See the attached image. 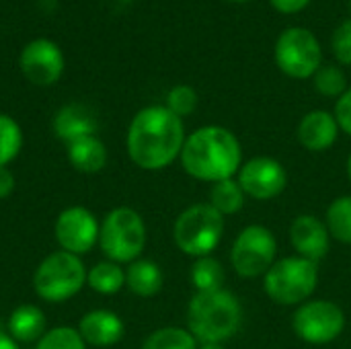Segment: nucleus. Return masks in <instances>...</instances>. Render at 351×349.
I'll use <instances>...</instances> for the list:
<instances>
[{
	"instance_id": "obj_1",
	"label": "nucleus",
	"mask_w": 351,
	"mask_h": 349,
	"mask_svg": "<svg viewBox=\"0 0 351 349\" xmlns=\"http://www.w3.org/2000/svg\"><path fill=\"white\" fill-rule=\"evenodd\" d=\"M185 144L183 119L167 105H152L138 111L128 130V154L136 167L144 171H162Z\"/></svg>"
},
{
	"instance_id": "obj_2",
	"label": "nucleus",
	"mask_w": 351,
	"mask_h": 349,
	"mask_svg": "<svg viewBox=\"0 0 351 349\" xmlns=\"http://www.w3.org/2000/svg\"><path fill=\"white\" fill-rule=\"evenodd\" d=\"M181 165L187 175L199 181L218 183L232 179L243 165L239 138L222 125H204L185 138Z\"/></svg>"
},
{
	"instance_id": "obj_3",
	"label": "nucleus",
	"mask_w": 351,
	"mask_h": 349,
	"mask_svg": "<svg viewBox=\"0 0 351 349\" xmlns=\"http://www.w3.org/2000/svg\"><path fill=\"white\" fill-rule=\"evenodd\" d=\"M243 323L239 298L228 290L195 292L187 306V329L199 344H224Z\"/></svg>"
},
{
	"instance_id": "obj_4",
	"label": "nucleus",
	"mask_w": 351,
	"mask_h": 349,
	"mask_svg": "<svg viewBox=\"0 0 351 349\" xmlns=\"http://www.w3.org/2000/svg\"><path fill=\"white\" fill-rule=\"evenodd\" d=\"M319 267L300 255L276 261L263 276V290L276 304H304L317 290Z\"/></svg>"
},
{
	"instance_id": "obj_5",
	"label": "nucleus",
	"mask_w": 351,
	"mask_h": 349,
	"mask_svg": "<svg viewBox=\"0 0 351 349\" xmlns=\"http://www.w3.org/2000/svg\"><path fill=\"white\" fill-rule=\"evenodd\" d=\"M224 232V216L210 204H193L175 220V245L195 259L216 251Z\"/></svg>"
},
{
	"instance_id": "obj_6",
	"label": "nucleus",
	"mask_w": 351,
	"mask_h": 349,
	"mask_svg": "<svg viewBox=\"0 0 351 349\" xmlns=\"http://www.w3.org/2000/svg\"><path fill=\"white\" fill-rule=\"evenodd\" d=\"M86 284V269L78 255L56 251L47 255L33 276V288L45 302H66Z\"/></svg>"
},
{
	"instance_id": "obj_7",
	"label": "nucleus",
	"mask_w": 351,
	"mask_h": 349,
	"mask_svg": "<svg viewBox=\"0 0 351 349\" xmlns=\"http://www.w3.org/2000/svg\"><path fill=\"white\" fill-rule=\"evenodd\" d=\"M99 245L113 263H132L146 247V226L132 208L111 210L99 232Z\"/></svg>"
},
{
	"instance_id": "obj_8",
	"label": "nucleus",
	"mask_w": 351,
	"mask_h": 349,
	"mask_svg": "<svg viewBox=\"0 0 351 349\" xmlns=\"http://www.w3.org/2000/svg\"><path fill=\"white\" fill-rule=\"evenodd\" d=\"M278 241L274 232L261 224L245 226L232 243L230 265L241 278H259L276 263Z\"/></svg>"
},
{
	"instance_id": "obj_9",
	"label": "nucleus",
	"mask_w": 351,
	"mask_h": 349,
	"mask_svg": "<svg viewBox=\"0 0 351 349\" xmlns=\"http://www.w3.org/2000/svg\"><path fill=\"white\" fill-rule=\"evenodd\" d=\"M323 62L319 39L302 27L286 29L276 41V64L290 78H313Z\"/></svg>"
},
{
	"instance_id": "obj_10",
	"label": "nucleus",
	"mask_w": 351,
	"mask_h": 349,
	"mask_svg": "<svg viewBox=\"0 0 351 349\" xmlns=\"http://www.w3.org/2000/svg\"><path fill=\"white\" fill-rule=\"evenodd\" d=\"M294 333L313 346L335 341L346 329L343 311L329 300H306L292 317Z\"/></svg>"
},
{
	"instance_id": "obj_11",
	"label": "nucleus",
	"mask_w": 351,
	"mask_h": 349,
	"mask_svg": "<svg viewBox=\"0 0 351 349\" xmlns=\"http://www.w3.org/2000/svg\"><path fill=\"white\" fill-rule=\"evenodd\" d=\"M237 181L243 187L245 195L259 202H267L278 197L286 189L288 173L280 160L271 156H255L241 165Z\"/></svg>"
},
{
	"instance_id": "obj_12",
	"label": "nucleus",
	"mask_w": 351,
	"mask_h": 349,
	"mask_svg": "<svg viewBox=\"0 0 351 349\" xmlns=\"http://www.w3.org/2000/svg\"><path fill=\"white\" fill-rule=\"evenodd\" d=\"M99 232L101 226L97 224L93 212L80 206L64 210L56 220V239L62 251H68L72 255L88 253L97 245Z\"/></svg>"
},
{
	"instance_id": "obj_13",
	"label": "nucleus",
	"mask_w": 351,
	"mask_h": 349,
	"mask_svg": "<svg viewBox=\"0 0 351 349\" xmlns=\"http://www.w3.org/2000/svg\"><path fill=\"white\" fill-rule=\"evenodd\" d=\"M21 70L27 80L37 86H49L60 80L64 72L62 49L45 37L29 41L21 51Z\"/></svg>"
},
{
	"instance_id": "obj_14",
	"label": "nucleus",
	"mask_w": 351,
	"mask_h": 349,
	"mask_svg": "<svg viewBox=\"0 0 351 349\" xmlns=\"http://www.w3.org/2000/svg\"><path fill=\"white\" fill-rule=\"evenodd\" d=\"M290 241L300 257L315 263L327 257L331 247V234L327 230V224L311 214H302L294 218L290 226Z\"/></svg>"
},
{
	"instance_id": "obj_15",
	"label": "nucleus",
	"mask_w": 351,
	"mask_h": 349,
	"mask_svg": "<svg viewBox=\"0 0 351 349\" xmlns=\"http://www.w3.org/2000/svg\"><path fill=\"white\" fill-rule=\"evenodd\" d=\"M339 125L329 111H311L298 123V142L311 152H325L337 142Z\"/></svg>"
},
{
	"instance_id": "obj_16",
	"label": "nucleus",
	"mask_w": 351,
	"mask_h": 349,
	"mask_svg": "<svg viewBox=\"0 0 351 349\" xmlns=\"http://www.w3.org/2000/svg\"><path fill=\"white\" fill-rule=\"evenodd\" d=\"M123 321L111 311H90L80 319L78 333L93 348H111L123 337Z\"/></svg>"
},
{
	"instance_id": "obj_17",
	"label": "nucleus",
	"mask_w": 351,
	"mask_h": 349,
	"mask_svg": "<svg viewBox=\"0 0 351 349\" xmlns=\"http://www.w3.org/2000/svg\"><path fill=\"white\" fill-rule=\"evenodd\" d=\"M53 132L62 142L72 144L76 140L95 136L97 119H95V115H93V111L88 107H84L80 103H70V105L62 107L56 113Z\"/></svg>"
},
{
	"instance_id": "obj_18",
	"label": "nucleus",
	"mask_w": 351,
	"mask_h": 349,
	"mask_svg": "<svg viewBox=\"0 0 351 349\" xmlns=\"http://www.w3.org/2000/svg\"><path fill=\"white\" fill-rule=\"evenodd\" d=\"M45 325H47V321L39 306L23 304V306L14 309L8 317V335L14 341L31 344V341L41 339L47 333Z\"/></svg>"
},
{
	"instance_id": "obj_19",
	"label": "nucleus",
	"mask_w": 351,
	"mask_h": 349,
	"mask_svg": "<svg viewBox=\"0 0 351 349\" xmlns=\"http://www.w3.org/2000/svg\"><path fill=\"white\" fill-rule=\"evenodd\" d=\"M68 160L80 173H99L107 165V148L97 136H88L68 144Z\"/></svg>"
},
{
	"instance_id": "obj_20",
	"label": "nucleus",
	"mask_w": 351,
	"mask_h": 349,
	"mask_svg": "<svg viewBox=\"0 0 351 349\" xmlns=\"http://www.w3.org/2000/svg\"><path fill=\"white\" fill-rule=\"evenodd\" d=\"M162 272L150 259H136L125 272V286L140 298L156 296L162 288Z\"/></svg>"
},
{
	"instance_id": "obj_21",
	"label": "nucleus",
	"mask_w": 351,
	"mask_h": 349,
	"mask_svg": "<svg viewBox=\"0 0 351 349\" xmlns=\"http://www.w3.org/2000/svg\"><path fill=\"white\" fill-rule=\"evenodd\" d=\"M245 191L239 185L237 179H224L218 183H212L210 189V206L218 210L222 216H232L243 210L245 206Z\"/></svg>"
},
{
	"instance_id": "obj_22",
	"label": "nucleus",
	"mask_w": 351,
	"mask_h": 349,
	"mask_svg": "<svg viewBox=\"0 0 351 349\" xmlns=\"http://www.w3.org/2000/svg\"><path fill=\"white\" fill-rule=\"evenodd\" d=\"M86 284L99 294H115L125 286V272L113 261H101L86 274Z\"/></svg>"
},
{
	"instance_id": "obj_23",
	"label": "nucleus",
	"mask_w": 351,
	"mask_h": 349,
	"mask_svg": "<svg viewBox=\"0 0 351 349\" xmlns=\"http://www.w3.org/2000/svg\"><path fill=\"white\" fill-rule=\"evenodd\" d=\"M325 224L333 239L351 245V195H341L329 204Z\"/></svg>"
},
{
	"instance_id": "obj_24",
	"label": "nucleus",
	"mask_w": 351,
	"mask_h": 349,
	"mask_svg": "<svg viewBox=\"0 0 351 349\" xmlns=\"http://www.w3.org/2000/svg\"><path fill=\"white\" fill-rule=\"evenodd\" d=\"M191 282L197 292H214L222 290L224 284V267L212 255L195 259L191 267Z\"/></svg>"
},
{
	"instance_id": "obj_25",
	"label": "nucleus",
	"mask_w": 351,
	"mask_h": 349,
	"mask_svg": "<svg viewBox=\"0 0 351 349\" xmlns=\"http://www.w3.org/2000/svg\"><path fill=\"white\" fill-rule=\"evenodd\" d=\"M142 349H197V339L189 333V329L162 327L146 337Z\"/></svg>"
},
{
	"instance_id": "obj_26",
	"label": "nucleus",
	"mask_w": 351,
	"mask_h": 349,
	"mask_svg": "<svg viewBox=\"0 0 351 349\" xmlns=\"http://www.w3.org/2000/svg\"><path fill=\"white\" fill-rule=\"evenodd\" d=\"M23 146V132L21 125L10 117L0 113V167L12 163Z\"/></svg>"
},
{
	"instance_id": "obj_27",
	"label": "nucleus",
	"mask_w": 351,
	"mask_h": 349,
	"mask_svg": "<svg viewBox=\"0 0 351 349\" xmlns=\"http://www.w3.org/2000/svg\"><path fill=\"white\" fill-rule=\"evenodd\" d=\"M317 93L323 97H341L348 91V78L346 72L339 66H321L317 74L313 76Z\"/></svg>"
},
{
	"instance_id": "obj_28",
	"label": "nucleus",
	"mask_w": 351,
	"mask_h": 349,
	"mask_svg": "<svg viewBox=\"0 0 351 349\" xmlns=\"http://www.w3.org/2000/svg\"><path fill=\"white\" fill-rule=\"evenodd\" d=\"M35 349H86V344L80 337L78 329L56 327L39 339Z\"/></svg>"
},
{
	"instance_id": "obj_29",
	"label": "nucleus",
	"mask_w": 351,
	"mask_h": 349,
	"mask_svg": "<svg viewBox=\"0 0 351 349\" xmlns=\"http://www.w3.org/2000/svg\"><path fill=\"white\" fill-rule=\"evenodd\" d=\"M197 107V93L189 84H177L167 95V109H171L177 117L191 115Z\"/></svg>"
},
{
	"instance_id": "obj_30",
	"label": "nucleus",
	"mask_w": 351,
	"mask_h": 349,
	"mask_svg": "<svg viewBox=\"0 0 351 349\" xmlns=\"http://www.w3.org/2000/svg\"><path fill=\"white\" fill-rule=\"evenodd\" d=\"M331 47H333V53L335 58L346 64L351 66V19L343 21L335 33H333V39H331Z\"/></svg>"
},
{
	"instance_id": "obj_31",
	"label": "nucleus",
	"mask_w": 351,
	"mask_h": 349,
	"mask_svg": "<svg viewBox=\"0 0 351 349\" xmlns=\"http://www.w3.org/2000/svg\"><path fill=\"white\" fill-rule=\"evenodd\" d=\"M335 119L339 130H343L346 134L351 136V88H348L335 105Z\"/></svg>"
},
{
	"instance_id": "obj_32",
	"label": "nucleus",
	"mask_w": 351,
	"mask_h": 349,
	"mask_svg": "<svg viewBox=\"0 0 351 349\" xmlns=\"http://www.w3.org/2000/svg\"><path fill=\"white\" fill-rule=\"evenodd\" d=\"M269 2H271V6H274L278 12L296 14V12H300L302 8H306L311 0H269Z\"/></svg>"
},
{
	"instance_id": "obj_33",
	"label": "nucleus",
	"mask_w": 351,
	"mask_h": 349,
	"mask_svg": "<svg viewBox=\"0 0 351 349\" xmlns=\"http://www.w3.org/2000/svg\"><path fill=\"white\" fill-rule=\"evenodd\" d=\"M12 191H14V175L6 167H0V200H6Z\"/></svg>"
},
{
	"instance_id": "obj_34",
	"label": "nucleus",
	"mask_w": 351,
	"mask_h": 349,
	"mask_svg": "<svg viewBox=\"0 0 351 349\" xmlns=\"http://www.w3.org/2000/svg\"><path fill=\"white\" fill-rule=\"evenodd\" d=\"M0 349H21V348L16 346V341H14L10 335L0 333Z\"/></svg>"
},
{
	"instance_id": "obj_35",
	"label": "nucleus",
	"mask_w": 351,
	"mask_h": 349,
	"mask_svg": "<svg viewBox=\"0 0 351 349\" xmlns=\"http://www.w3.org/2000/svg\"><path fill=\"white\" fill-rule=\"evenodd\" d=\"M197 349H226V348H222V344H202Z\"/></svg>"
},
{
	"instance_id": "obj_36",
	"label": "nucleus",
	"mask_w": 351,
	"mask_h": 349,
	"mask_svg": "<svg viewBox=\"0 0 351 349\" xmlns=\"http://www.w3.org/2000/svg\"><path fill=\"white\" fill-rule=\"evenodd\" d=\"M348 177H350V181H351V154H350V158H348Z\"/></svg>"
},
{
	"instance_id": "obj_37",
	"label": "nucleus",
	"mask_w": 351,
	"mask_h": 349,
	"mask_svg": "<svg viewBox=\"0 0 351 349\" xmlns=\"http://www.w3.org/2000/svg\"><path fill=\"white\" fill-rule=\"evenodd\" d=\"M228 2H249V0H228Z\"/></svg>"
}]
</instances>
